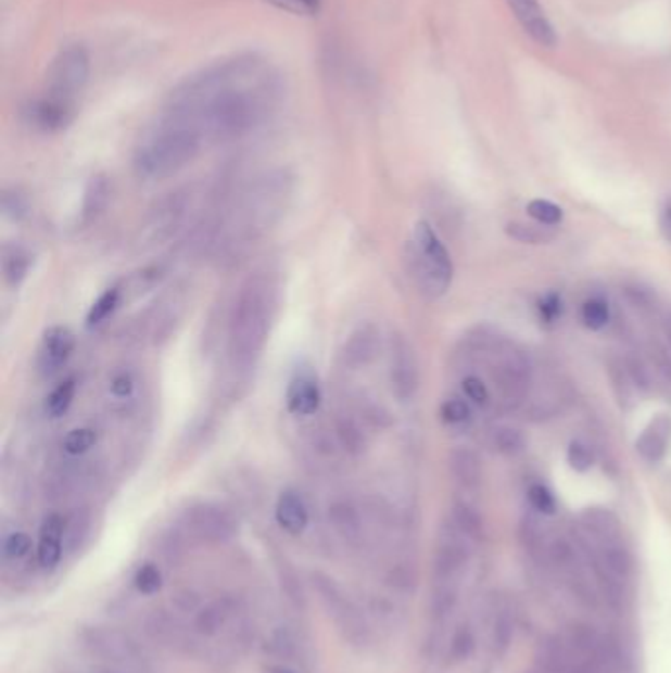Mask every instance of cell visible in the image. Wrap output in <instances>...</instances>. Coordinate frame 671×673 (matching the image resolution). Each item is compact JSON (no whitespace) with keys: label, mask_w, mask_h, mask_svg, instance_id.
I'll list each match as a JSON object with an SVG mask.
<instances>
[{"label":"cell","mask_w":671,"mask_h":673,"mask_svg":"<svg viewBox=\"0 0 671 673\" xmlns=\"http://www.w3.org/2000/svg\"><path fill=\"white\" fill-rule=\"evenodd\" d=\"M174 602H176V607H178L179 610H183V612L200 609V599H198V595H195L193 591H179V593H176V597H174Z\"/></svg>","instance_id":"cell-52"},{"label":"cell","mask_w":671,"mask_h":673,"mask_svg":"<svg viewBox=\"0 0 671 673\" xmlns=\"http://www.w3.org/2000/svg\"><path fill=\"white\" fill-rule=\"evenodd\" d=\"M186 211H188V193L186 191L168 193L166 198L156 201L148 213L144 237L150 242L168 239L183 221Z\"/></svg>","instance_id":"cell-13"},{"label":"cell","mask_w":671,"mask_h":673,"mask_svg":"<svg viewBox=\"0 0 671 673\" xmlns=\"http://www.w3.org/2000/svg\"><path fill=\"white\" fill-rule=\"evenodd\" d=\"M276 314V285L266 274L251 276L232 305L227 357L235 372H251L268 343Z\"/></svg>","instance_id":"cell-2"},{"label":"cell","mask_w":671,"mask_h":673,"mask_svg":"<svg viewBox=\"0 0 671 673\" xmlns=\"http://www.w3.org/2000/svg\"><path fill=\"white\" fill-rule=\"evenodd\" d=\"M147 632L150 638L166 644L172 648H179L191 652L195 648L198 642L193 640V634L186 631V626L164 610H154L147 619Z\"/></svg>","instance_id":"cell-17"},{"label":"cell","mask_w":671,"mask_h":673,"mask_svg":"<svg viewBox=\"0 0 671 673\" xmlns=\"http://www.w3.org/2000/svg\"><path fill=\"white\" fill-rule=\"evenodd\" d=\"M273 673H288V672H283V670H273Z\"/></svg>","instance_id":"cell-56"},{"label":"cell","mask_w":671,"mask_h":673,"mask_svg":"<svg viewBox=\"0 0 671 673\" xmlns=\"http://www.w3.org/2000/svg\"><path fill=\"white\" fill-rule=\"evenodd\" d=\"M183 526L188 530L189 536L200 542L223 544L237 534L239 524L227 508L211 505V503H201V505L191 506L183 515Z\"/></svg>","instance_id":"cell-11"},{"label":"cell","mask_w":671,"mask_h":673,"mask_svg":"<svg viewBox=\"0 0 671 673\" xmlns=\"http://www.w3.org/2000/svg\"><path fill=\"white\" fill-rule=\"evenodd\" d=\"M540 316L547 323H554L561 316V297L557 294H547L540 300Z\"/></svg>","instance_id":"cell-49"},{"label":"cell","mask_w":671,"mask_h":673,"mask_svg":"<svg viewBox=\"0 0 671 673\" xmlns=\"http://www.w3.org/2000/svg\"><path fill=\"white\" fill-rule=\"evenodd\" d=\"M337 435H339L341 443L345 445L346 452H363V447H365V440H363V432L358 430L355 421L349 420V418H343V420L339 421Z\"/></svg>","instance_id":"cell-41"},{"label":"cell","mask_w":671,"mask_h":673,"mask_svg":"<svg viewBox=\"0 0 671 673\" xmlns=\"http://www.w3.org/2000/svg\"><path fill=\"white\" fill-rule=\"evenodd\" d=\"M132 392H135V379L128 372H121L111 380V394L116 398H128Z\"/></svg>","instance_id":"cell-51"},{"label":"cell","mask_w":671,"mask_h":673,"mask_svg":"<svg viewBox=\"0 0 671 673\" xmlns=\"http://www.w3.org/2000/svg\"><path fill=\"white\" fill-rule=\"evenodd\" d=\"M31 266V254L22 244H4L2 249V276L11 288L18 285L28 278Z\"/></svg>","instance_id":"cell-27"},{"label":"cell","mask_w":671,"mask_h":673,"mask_svg":"<svg viewBox=\"0 0 671 673\" xmlns=\"http://www.w3.org/2000/svg\"><path fill=\"white\" fill-rule=\"evenodd\" d=\"M135 585L140 593L144 595H154L162 587V573L154 563H147L142 568L138 569L137 577H135Z\"/></svg>","instance_id":"cell-46"},{"label":"cell","mask_w":671,"mask_h":673,"mask_svg":"<svg viewBox=\"0 0 671 673\" xmlns=\"http://www.w3.org/2000/svg\"><path fill=\"white\" fill-rule=\"evenodd\" d=\"M491 380L498 392V401L506 410L520 408L532 389V365L522 351L515 347H498L494 353Z\"/></svg>","instance_id":"cell-7"},{"label":"cell","mask_w":671,"mask_h":673,"mask_svg":"<svg viewBox=\"0 0 671 673\" xmlns=\"http://www.w3.org/2000/svg\"><path fill=\"white\" fill-rule=\"evenodd\" d=\"M290 193L292 181L283 172H273L256 179L237 201L231 221L225 229L227 241L223 246L231 253H239L246 244L261 239L282 217Z\"/></svg>","instance_id":"cell-3"},{"label":"cell","mask_w":671,"mask_h":673,"mask_svg":"<svg viewBox=\"0 0 671 673\" xmlns=\"http://www.w3.org/2000/svg\"><path fill=\"white\" fill-rule=\"evenodd\" d=\"M469 418H471V410L467 402L461 398H450L441 404V420L447 426H463L465 421H469Z\"/></svg>","instance_id":"cell-44"},{"label":"cell","mask_w":671,"mask_h":673,"mask_svg":"<svg viewBox=\"0 0 671 673\" xmlns=\"http://www.w3.org/2000/svg\"><path fill=\"white\" fill-rule=\"evenodd\" d=\"M494 445L504 455H518L524 449V437L515 428H501L494 433Z\"/></svg>","instance_id":"cell-40"},{"label":"cell","mask_w":671,"mask_h":673,"mask_svg":"<svg viewBox=\"0 0 671 673\" xmlns=\"http://www.w3.org/2000/svg\"><path fill=\"white\" fill-rule=\"evenodd\" d=\"M506 232H508L512 239H516V241L532 242V244L546 242L547 239H552L546 231L537 229L534 225H526V223H508V225H506Z\"/></svg>","instance_id":"cell-47"},{"label":"cell","mask_w":671,"mask_h":673,"mask_svg":"<svg viewBox=\"0 0 671 673\" xmlns=\"http://www.w3.org/2000/svg\"><path fill=\"white\" fill-rule=\"evenodd\" d=\"M75 390H77L75 379L63 380L62 384H58L50 392V396L46 398V414L50 418H62L63 414L69 410L72 402H74Z\"/></svg>","instance_id":"cell-33"},{"label":"cell","mask_w":671,"mask_h":673,"mask_svg":"<svg viewBox=\"0 0 671 673\" xmlns=\"http://www.w3.org/2000/svg\"><path fill=\"white\" fill-rule=\"evenodd\" d=\"M31 539L24 532H12L2 542V558L7 561H21L30 554Z\"/></svg>","instance_id":"cell-38"},{"label":"cell","mask_w":671,"mask_h":673,"mask_svg":"<svg viewBox=\"0 0 671 673\" xmlns=\"http://www.w3.org/2000/svg\"><path fill=\"white\" fill-rule=\"evenodd\" d=\"M97 440H99L97 432L91 428H77L63 437V452L67 455H74V457L85 455V453L93 449Z\"/></svg>","instance_id":"cell-34"},{"label":"cell","mask_w":671,"mask_h":673,"mask_svg":"<svg viewBox=\"0 0 671 673\" xmlns=\"http://www.w3.org/2000/svg\"><path fill=\"white\" fill-rule=\"evenodd\" d=\"M283 99L278 67L256 53L220 60L169 93L164 115L198 128L201 137L231 142L273 118Z\"/></svg>","instance_id":"cell-1"},{"label":"cell","mask_w":671,"mask_h":673,"mask_svg":"<svg viewBox=\"0 0 671 673\" xmlns=\"http://www.w3.org/2000/svg\"><path fill=\"white\" fill-rule=\"evenodd\" d=\"M670 428L668 421L660 418L654 421L646 432L642 433L641 440L636 442V449L642 457L650 464H658L663 459V455L668 452V442H670Z\"/></svg>","instance_id":"cell-28"},{"label":"cell","mask_w":671,"mask_h":673,"mask_svg":"<svg viewBox=\"0 0 671 673\" xmlns=\"http://www.w3.org/2000/svg\"><path fill=\"white\" fill-rule=\"evenodd\" d=\"M75 348V335L63 326L48 327L43 331L38 351V370L43 377H52L69 360Z\"/></svg>","instance_id":"cell-15"},{"label":"cell","mask_w":671,"mask_h":673,"mask_svg":"<svg viewBox=\"0 0 671 673\" xmlns=\"http://www.w3.org/2000/svg\"><path fill=\"white\" fill-rule=\"evenodd\" d=\"M312 587L317 599L327 612V617L336 624L337 632L351 646L363 648L370 640V626L367 617L353 597L346 593L336 579L324 571L312 573Z\"/></svg>","instance_id":"cell-6"},{"label":"cell","mask_w":671,"mask_h":673,"mask_svg":"<svg viewBox=\"0 0 671 673\" xmlns=\"http://www.w3.org/2000/svg\"><path fill=\"white\" fill-rule=\"evenodd\" d=\"M450 520H452L453 526L459 528L463 534L471 537L474 544L481 542L484 532L483 520H481V516L472 506L465 505V503H455Z\"/></svg>","instance_id":"cell-30"},{"label":"cell","mask_w":671,"mask_h":673,"mask_svg":"<svg viewBox=\"0 0 671 673\" xmlns=\"http://www.w3.org/2000/svg\"><path fill=\"white\" fill-rule=\"evenodd\" d=\"M463 394L477 406H486L491 401V392L486 389L483 379L469 374L463 379Z\"/></svg>","instance_id":"cell-48"},{"label":"cell","mask_w":671,"mask_h":673,"mask_svg":"<svg viewBox=\"0 0 671 673\" xmlns=\"http://www.w3.org/2000/svg\"><path fill=\"white\" fill-rule=\"evenodd\" d=\"M2 213L12 219L21 221L22 217L28 213V200L21 190H7L2 193Z\"/></svg>","instance_id":"cell-43"},{"label":"cell","mask_w":671,"mask_h":673,"mask_svg":"<svg viewBox=\"0 0 671 673\" xmlns=\"http://www.w3.org/2000/svg\"><path fill=\"white\" fill-rule=\"evenodd\" d=\"M663 331H666V339H668V343H670L671 347V316L663 319Z\"/></svg>","instance_id":"cell-54"},{"label":"cell","mask_w":671,"mask_h":673,"mask_svg":"<svg viewBox=\"0 0 671 673\" xmlns=\"http://www.w3.org/2000/svg\"><path fill=\"white\" fill-rule=\"evenodd\" d=\"M461 587L452 585H433L431 591V619L438 624H445L459 607Z\"/></svg>","instance_id":"cell-29"},{"label":"cell","mask_w":671,"mask_h":673,"mask_svg":"<svg viewBox=\"0 0 671 673\" xmlns=\"http://www.w3.org/2000/svg\"><path fill=\"white\" fill-rule=\"evenodd\" d=\"M327 518H329V524L336 530L337 536L341 537L346 544L355 546L363 539V518L351 503L337 500L329 506Z\"/></svg>","instance_id":"cell-23"},{"label":"cell","mask_w":671,"mask_h":673,"mask_svg":"<svg viewBox=\"0 0 671 673\" xmlns=\"http://www.w3.org/2000/svg\"><path fill=\"white\" fill-rule=\"evenodd\" d=\"M661 231L666 234V239L671 242V201L661 213Z\"/></svg>","instance_id":"cell-53"},{"label":"cell","mask_w":671,"mask_h":673,"mask_svg":"<svg viewBox=\"0 0 671 673\" xmlns=\"http://www.w3.org/2000/svg\"><path fill=\"white\" fill-rule=\"evenodd\" d=\"M288 410L294 416H312L321 404V390L312 374H297L286 392Z\"/></svg>","instance_id":"cell-22"},{"label":"cell","mask_w":671,"mask_h":673,"mask_svg":"<svg viewBox=\"0 0 671 673\" xmlns=\"http://www.w3.org/2000/svg\"><path fill=\"white\" fill-rule=\"evenodd\" d=\"M567 461L569 465L579 471V473H585L588 471L593 464H595V457H593V452H591V447H588L587 443L575 442L569 443V449H567Z\"/></svg>","instance_id":"cell-42"},{"label":"cell","mask_w":671,"mask_h":673,"mask_svg":"<svg viewBox=\"0 0 671 673\" xmlns=\"http://www.w3.org/2000/svg\"><path fill=\"white\" fill-rule=\"evenodd\" d=\"M450 469L453 479L461 484L463 488H477L483 479V467L477 453L467 447H457L450 455Z\"/></svg>","instance_id":"cell-26"},{"label":"cell","mask_w":671,"mask_h":673,"mask_svg":"<svg viewBox=\"0 0 671 673\" xmlns=\"http://www.w3.org/2000/svg\"><path fill=\"white\" fill-rule=\"evenodd\" d=\"M472 650H474V634L469 624H461L457 631L453 632L452 642H450V658L453 662H463L471 656Z\"/></svg>","instance_id":"cell-37"},{"label":"cell","mask_w":671,"mask_h":673,"mask_svg":"<svg viewBox=\"0 0 671 673\" xmlns=\"http://www.w3.org/2000/svg\"><path fill=\"white\" fill-rule=\"evenodd\" d=\"M406 264L412 280L426 297H440L453 282L450 251L428 221H418L406 246Z\"/></svg>","instance_id":"cell-5"},{"label":"cell","mask_w":671,"mask_h":673,"mask_svg":"<svg viewBox=\"0 0 671 673\" xmlns=\"http://www.w3.org/2000/svg\"><path fill=\"white\" fill-rule=\"evenodd\" d=\"M235 612H237V600L232 597L225 595V597L210 600L207 605H203L195 612L193 631L203 638H213L231 622Z\"/></svg>","instance_id":"cell-19"},{"label":"cell","mask_w":671,"mask_h":673,"mask_svg":"<svg viewBox=\"0 0 671 673\" xmlns=\"http://www.w3.org/2000/svg\"><path fill=\"white\" fill-rule=\"evenodd\" d=\"M581 319L591 331H598L609 323L610 309L605 300L600 297H591L583 307H581Z\"/></svg>","instance_id":"cell-35"},{"label":"cell","mask_w":671,"mask_h":673,"mask_svg":"<svg viewBox=\"0 0 671 673\" xmlns=\"http://www.w3.org/2000/svg\"><path fill=\"white\" fill-rule=\"evenodd\" d=\"M74 115L75 103L62 101L46 93L26 106L28 123L42 132H60L74 120Z\"/></svg>","instance_id":"cell-16"},{"label":"cell","mask_w":671,"mask_h":673,"mask_svg":"<svg viewBox=\"0 0 671 673\" xmlns=\"http://www.w3.org/2000/svg\"><path fill=\"white\" fill-rule=\"evenodd\" d=\"M528 500L537 515H556V496L544 484H532L528 488Z\"/></svg>","instance_id":"cell-39"},{"label":"cell","mask_w":671,"mask_h":673,"mask_svg":"<svg viewBox=\"0 0 671 673\" xmlns=\"http://www.w3.org/2000/svg\"><path fill=\"white\" fill-rule=\"evenodd\" d=\"M390 389L400 402H409L420 389V369L416 351L404 335L390 341Z\"/></svg>","instance_id":"cell-12"},{"label":"cell","mask_w":671,"mask_h":673,"mask_svg":"<svg viewBox=\"0 0 671 673\" xmlns=\"http://www.w3.org/2000/svg\"><path fill=\"white\" fill-rule=\"evenodd\" d=\"M472 544L471 537L453 526L452 520L443 524L433 551V585L461 587V581L471 566Z\"/></svg>","instance_id":"cell-9"},{"label":"cell","mask_w":671,"mask_h":673,"mask_svg":"<svg viewBox=\"0 0 671 673\" xmlns=\"http://www.w3.org/2000/svg\"><path fill=\"white\" fill-rule=\"evenodd\" d=\"M280 11L292 12L297 16H315L321 11L324 0H264Z\"/></svg>","instance_id":"cell-45"},{"label":"cell","mask_w":671,"mask_h":673,"mask_svg":"<svg viewBox=\"0 0 671 673\" xmlns=\"http://www.w3.org/2000/svg\"><path fill=\"white\" fill-rule=\"evenodd\" d=\"M528 215L540 223V225H547V227H554L564 221V211L561 207H557L556 203L546 200H534L528 203Z\"/></svg>","instance_id":"cell-36"},{"label":"cell","mask_w":671,"mask_h":673,"mask_svg":"<svg viewBox=\"0 0 671 673\" xmlns=\"http://www.w3.org/2000/svg\"><path fill=\"white\" fill-rule=\"evenodd\" d=\"M203 137L183 120L162 115L135 152V169L144 179H164L178 174L200 154Z\"/></svg>","instance_id":"cell-4"},{"label":"cell","mask_w":671,"mask_h":673,"mask_svg":"<svg viewBox=\"0 0 671 673\" xmlns=\"http://www.w3.org/2000/svg\"><path fill=\"white\" fill-rule=\"evenodd\" d=\"M268 650L280 660L295 662V658L302 656V642L290 628H278L268 640Z\"/></svg>","instance_id":"cell-32"},{"label":"cell","mask_w":671,"mask_h":673,"mask_svg":"<svg viewBox=\"0 0 671 673\" xmlns=\"http://www.w3.org/2000/svg\"><path fill=\"white\" fill-rule=\"evenodd\" d=\"M81 642L94 658L111 663L121 670H144L148 653L130 634L111 626H87L81 632Z\"/></svg>","instance_id":"cell-8"},{"label":"cell","mask_w":671,"mask_h":673,"mask_svg":"<svg viewBox=\"0 0 671 673\" xmlns=\"http://www.w3.org/2000/svg\"><path fill=\"white\" fill-rule=\"evenodd\" d=\"M111 201V181L105 174H97L89 179L84 193V205H81V223L91 225L97 221Z\"/></svg>","instance_id":"cell-25"},{"label":"cell","mask_w":671,"mask_h":673,"mask_svg":"<svg viewBox=\"0 0 671 673\" xmlns=\"http://www.w3.org/2000/svg\"><path fill=\"white\" fill-rule=\"evenodd\" d=\"M276 522H278V526L282 528L283 532H288L292 536L304 534L305 528L309 524V512H307L304 498L297 491L288 488V491H283L282 495L278 496Z\"/></svg>","instance_id":"cell-21"},{"label":"cell","mask_w":671,"mask_h":673,"mask_svg":"<svg viewBox=\"0 0 671 673\" xmlns=\"http://www.w3.org/2000/svg\"><path fill=\"white\" fill-rule=\"evenodd\" d=\"M97 673H128L125 670H121V668H99Z\"/></svg>","instance_id":"cell-55"},{"label":"cell","mask_w":671,"mask_h":673,"mask_svg":"<svg viewBox=\"0 0 671 673\" xmlns=\"http://www.w3.org/2000/svg\"><path fill=\"white\" fill-rule=\"evenodd\" d=\"M508 9L532 40L542 48H556L557 34L540 0H506Z\"/></svg>","instance_id":"cell-14"},{"label":"cell","mask_w":671,"mask_h":673,"mask_svg":"<svg viewBox=\"0 0 671 673\" xmlns=\"http://www.w3.org/2000/svg\"><path fill=\"white\" fill-rule=\"evenodd\" d=\"M63 537H65V520L60 515L43 518L38 539V563L43 569H55L63 556Z\"/></svg>","instance_id":"cell-20"},{"label":"cell","mask_w":671,"mask_h":673,"mask_svg":"<svg viewBox=\"0 0 671 673\" xmlns=\"http://www.w3.org/2000/svg\"><path fill=\"white\" fill-rule=\"evenodd\" d=\"M121 300H123V290L118 285H113V288L105 290L103 294L94 300L93 305L89 307L87 327L101 326L103 321H106L118 309Z\"/></svg>","instance_id":"cell-31"},{"label":"cell","mask_w":671,"mask_h":673,"mask_svg":"<svg viewBox=\"0 0 671 673\" xmlns=\"http://www.w3.org/2000/svg\"><path fill=\"white\" fill-rule=\"evenodd\" d=\"M91 74V60L84 46L72 43L53 58L46 77V96L75 103Z\"/></svg>","instance_id":"cell-10"},{"label":"cell","mask_w":671,"mask_h":673,"mask_svg":"<svg viewBox=\"0 0 671 673\" xmlns=\"http://www.w3.org/2000/svg\"><path fill=\"white\" fill-rule=\"evenodd\" d=\"M515 610L510 602L498 597L493 600L491 607V642H493L494 652L504 653L515 638Z\"/></svg>","instance_id":"cell-24"},{"label":"cell","mask_w":671,"mask_h":673,"mask_svg":"<svg viewBox=\"0 0 671 673\" xmlns=\"http://www.w3.org/2000/svg\"><path fill=\"white\" fill-rule=\"evenodd\" d=\"M378 351H380V333L377 327L365 323L346 339L343 360L351 369H365L377 358Z\"/></svg>","instance_id":"cell-18"},{"label":"cell","mask_w":671,"mask_h":673,"mask_svg":"<svg viewBox=\"0 0 671 673\" xmlns=\"http://www.w3.org/2000/svg\"><path fill=\"white\" fill-rule=\"evenodd\" d=\"M282 587L286 593H288V599L292 600L294 605H304L305 597L304 591L300 587V581L295 577L292 571H288V573H282Z\"/></svg>","instance_id":"cell-50"}]
</instances>
